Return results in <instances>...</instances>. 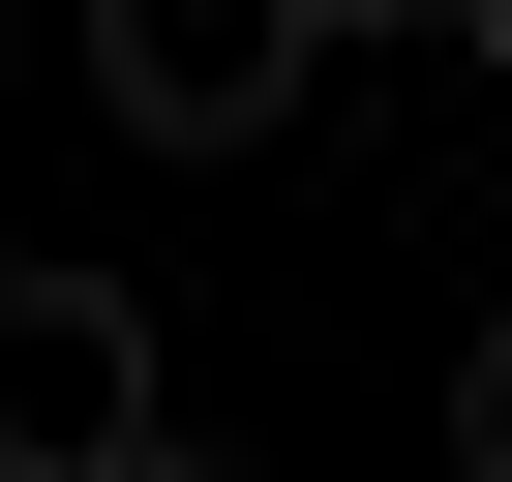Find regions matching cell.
<instances>
[{"label": "cell", "mask_w": 512, "mask_h": 482, "mask_svg": "<svg viewBox=\"0 0 512 482\" xmlns=\"http://www.w3.org/2000/svg\"><path fill=\"white\" fill-rule=\"evenodd\" d=\"M302 0H121V31H91V91L151 121V151H241V121H302Z\"/></svg>", "instance_id": "cell-2"}, {"label": "cell", "mask_w": 512, "mask_h": 482, "mask_svg": "<svg viewBox=\"0 0 512 482\" xmlns=\"http://www.w3.org/2000/svg\"><path fill=\"white\" fill-rule=\"evenodd\" d=\"M151 482H241V452H151Z\"/></svg>", "instance_id": "cell-5"}, {"label": "cell", "mask_w": 512, "mask_h": 482, "mask_svg": "<svg viewBox=\"0 0 512 482\" xmlns=\"http://www.w3.org/2000/svg\"><path fill=\"white\" fill-rule=\"evenodd\" d=\"M181 452V362L121 272H0V482H151Z\"/></svg>", "instance_id": "cell-1"}, {"label": "cell", "mask_w": 512, "mask_h": 482, "mask_svg": "<svg viewBox=\"0 0 512 482\" xmlns=\"http://www.w3.org/2000/svg\"><path fill=\"white\" fill-rule=\"evenodd\" d=\"M482 91H512V0H482Z\"/></svg>", "instance_id": "cell-4"}, {"label": "cell", "mask_w": 512, "mask_h": 482, "mask_svg": "<svg viewBox=\"0 0 512 482\" xmlns=\"http://www.w3.org/2000/svg\"><path fill=\"white\" fill-rule=\"evenodd\" d=\"M452 482H512V302H482V362H452Z\"/></svg>", "instance_id": "cell-3"}]
</instances>
